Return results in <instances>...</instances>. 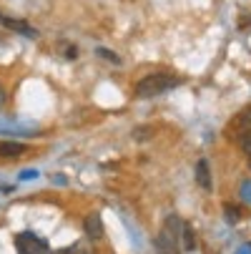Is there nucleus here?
I'll return each instance as SVG.
<instances>
[{
  "label": "nucleus",
  "mask_w": 251,
  "mask_h": 254,
  "mask_svg": "<svg viewBox=\"0 0 251 254\" xmlns=\"http://www.w3.org/2000/svg\"><path fill=\"white\" fill-rule=\"evenodd\" d=\"M96 53H98V58H103V61H111V63H121V58L113 53V51H108V48H96Z\"/></svg>",
  "instance_id": "obj_12"
},
{
  "label": "nucleus",
  "mask_w": 251,
  "mask_h": 254,
  "mask_svg": "<svg viewBox=\"0 0 251 254\" xmlns=\"http://www.w3.org/2000/svg\"><path fill=\"white\" fill-rule=\"evenodd\" d=\"M181 239H184L181 249H194V247H196V239H194V229H191V224H184V229H181Z\"/></svg>",
  "instance_id": "obj_10"
},
{
  "label": "nucleus",
  "mask_w": 251,
  "mask_h": 254,
  "mask_svg": "<svg viewBox=\"0 0 251 254\" xmlns=\"http://www.w3.org/2000/svg\"><path fill=\"white\" fill-rule=\"evenodd\" d=\"M63 56H65L68 61H76V58H78V48H76V46H68Z\"/></svg>",
  "instance_id": "obj_15"
},
{
  "label": "nucleus",
  "mask_w": 251,
  "mask_h": 254,
  "mask_svg": "<svg viewBox=\"0 0 251 254\" xmlns=\"http://www.w3.org/2000/svg\"><path fill=\"white\" fill-rule=\"evenodd\" d=\"M20 179H23V181H28V179H38V171H35V169H25V171L20 174Z\"/></svg>",
  "instance_id": "obj_16"
},
{
  "label": "nucleus",
  "mask_w": 251,
  "mask_h": 254,
  "mask_svg": "<svg viewBox=\"0 0 251 254\" xmlns=\"http://www.w3.org/2000/svg\"><path fill=\"white\" fill-rule=\"evenodd\" d=\"M178 83H181V78H176L171 73H151L146 78H141L136 83V96L141 98H151V96H161L171 88H176Z\"/></svg>",
  "instance_id": "obj_2"
},
{
  "label": "nucleus",
  "mask_w": 251,
  "mask_h": 254,
  "mask_svg": "<svg viewBox=\"0 0 251 254\" xmlns=\"http://www.w3.org/2000/svg\"><path fill=\"white\" fill-rule=\"evenodd\" d=\"M15 249H18V254H48L50 244L35 232H23L15 237Z\"/></svg>",
  "instance_id": "obj_3"
},
{
  "label": "nucleus",
  "mask_w": 251,
  "mask_h": 254,
  "mask_svg": "<svg viewBox=\"0 0 251 254\" xmlns=\"http://www.w3.org/2000/svg\"><path fill=\"white\" fill-rule=\"evenodd\" d=\"M241 199L246 204H251V181H244V184H241Z\"/></svg>",
  "instance_id": "obj_14"
},
{
  "label": "nucleus",
  "mask_w": 251,
  "mask_h": 254,
  "mask_svg": "<svg viewBox=\"0 0 251 254\" xmlns=\"http://www.w3.org/2000/svg\"><path fill=\"white\" fill-rule=\"evenodd\" d=\"M181 229H184L181 216L168 214L161 232H158V237H156L158 254H181Z\"/></svg>",
  "instance_id": "obj_1"
},
{
  "label": "nucleus",
  "mask_w": 251,
  "mask_h": 254,
  "mask_svg": "<svg viewBox=\"0 0 251 254\" xmlns=\"http://www.w3.org/2000/svg\"><path fill=\"white\" fill-rule=\"evenodd\" d=\"M0 23H3L8 30H13V33H20V35H25V38H38V30H35L30 23L20 20V18H8V15H3V13H0Z\"/></svg>",
  "instance_id": "obj_5"
},
{
  "label": "nucleus",
  "mask_w": 251,
  "mask_h": 254,
  "mask_svg": "<svg viewBox=\"0 0 251 254\" xmlns=\"http://www.w3.org/2000/svg\"><path fill=\"white\" fill-rule=\"evenodd\" d=\"M239 254H251V244H244V247L239 249Z\"/></svg>",
  "instance_id": "obj_17"
},
{
  "label": "nucleus",
  "mask_w": 251,
  "mask_h": 254,
  "mask_svg": "<svg viewBox=\"0 0 251 254\" xmlns=\"http://www.w3.org/2000/svg\"><path fill=\"white\" fill-rule=\"evenodd\" d=\"M234 131H236V138H239L241 149H244V154H246V161H249V166H251V108H246V111L236 119Z\"/></svg>",
  "instance_id": "obj_4"
},
{
  "label": "nucleus",
  "mask_w": 251,
  "mask_h": 254,
  "mask_svg": "<svg viewBox=\"0 0 251 254\" xmlns=\"http://www.w3.org/2000/svg\"><path fill=\"white\" fill-rule=\"evenodd\" d=\"M196 181H199V187L201 189H211V171H208V161L206 159H199L196 164Z\"/></svg>",
  "instance_id": "obj_8"
},
{
  "label": "nucleus",
  "mask_w": 251,
  "mask_h": 254,
  "mask_svg": "<svg viewBox=\"0 0 251 254\" xmlns=\"http://www.w3.org/2000/svg\"><path fill=\"white\" fill-rule=\"evenodd\" d=\"M224 216H226L229 224H236V222L241 219V209L234 206V204H226V206H224Z\"/></svg>",
  "instance_id": "obj_11"
},
{
  "label": "nucleus",
  "mask_w": 251,
  "mask_h": 254,
  "mask_svg": "<svg viewBox=\"0 0 251 254\" xmlns=\"http://www.w3.org/2000/svg\"><path fill=\"white\" fill-rule=\"evenodd\" d=\"M83 229H86V237H88V239H100V237H103V219H100L98 211H93V214L86 216Z\"/></svg>",
  "instance_id": "obj_6"
},
{
  "label": "nucleus",
  "mask_w": 251,
  "mask_h": 254,
  "mask_svg": "<svg viewBox=\"0 0 251 254\" xmlns=\"http://www.w3.org/2000/svg\"><path fill=\"white\" fill-rule=\"evenodd\" d=\"M58 254H96L86 242H76V244H70V247H65V249H60Z\"/></svg>",
  "instance_id": "obj_9"
},
{
  "label": "nucleus",
  "mask_w": 251,
  "mask_h": 254,
  "mask_svg": "<svg viewBox=\"0 0 251 254\" xmlns=\"http://www.w3.org/2000/svg\"><path fill=\"white\" fill-rule=\"evenodd\" d=\"M25 151H28V146L20 141H0V156L3 159H18Z\"/></svg>",
  "instance_id": "obj_7"
},
{
  "label": "nucleus",
  "mask_w": 251,
  "mask_h": 254,
  "mask_svg": "<svg viewBox=\"0 0 251 254\" xmlns=\"http://www.w3.org/2000/svg\"><path fill=\"white\" fill-rule=\"evenodd\" d=\"M151 133H153V131H151L149 126H141V128H136V133H133V136H136V141H146Z\"/></svg>",
  "instance_id": "obj_13"
},
{
  "label": "nucleus",
  "mask_w": 251,
  "mask_h": 254,
  "mask_svg": "<svg viewBox=\"0 0 251 254\" xmlns=\"http://www.w3.org/2000/svg\"><path fill=\"white\" fill-rule=\"evenodd\" d=\"M5 103V88H3V83H0V106Z\"/></svg>",
  "instance_id": "obj_18"
}]
</instances>
